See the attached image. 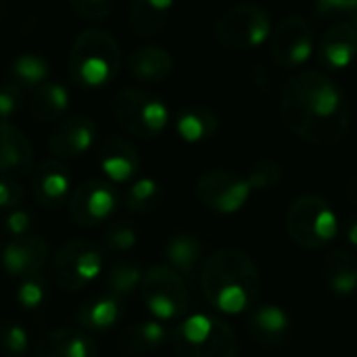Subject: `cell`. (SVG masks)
Segmentation results:
<instances>
[{"instance_id": "obj_31", "label": "cell", "mask_w": 357, "mask_h": 357, "mask_svg": "<svg viewBox=\"0 0 357 357\" xmlns=\"http://www.w3.org/2000/svg\"><path fill=\"white\" fill-rule=\"evenodd\" d=\"M163 197L161 184L153 178H138L130 184L123 197V205L134 213H146L153 211Z\"/></svg>"}, {"instance_id": "obj_42", "label": "cell", "mask_w": 357, "mask_h": 357, "mask_svg": "<svg viewBox=\"0 0 357 357\" xmlns=\"http://www.w3.org/2000/svg\"><path fill=\"white\" fill-rule=\"evenodd\" d=\"M347 197H349L354 203H357V174L349 180V184H347Z\"/></svg>"}, {"instance_id": "obj_32", "label": "cell", "mask_w": 357, "mask_h": 357, "mask_svg": "<svg viewBox=\"0 0 357 357\" xmlns=\"http://www.w3.org/2000/svg\"><path fill=\"white\" fill-rule=\"evenodd\" d=\"M31 347L29 333L23 324L15 320H4L0 324V356L25 357Z\"/></svg>"}, {"instance_id": "obj_27", "label": "cell", "mask_w": 357, "mask_h": 357, "mask_svg": "<svg viewBox=\"0 0 357 357\" xmlns=\"http://www.w3.org/2000/svg\"><path fill=\"white\" fill-rule=\"evenodd\" d=\"M29 109L31 115L42 123L56 121L69 109V90L59 82H44L31 92Z\"/></svg>"}, {"instance_id": "obj_12", "label": "cell", "mask_w": 357, "mask_h": 357, "mask_svg": "<svg viewBox=\"0 0 357 357\" xmlns=\"http://www.w3.org/2000/svg\"><path fill=\"white\" fill-rule=\"evenodd\" d=\"M314 50V31L305 17L291 15L282 19L270 38V52L272 59L284 67L293 69L303 65Z\"/></svg>"}, {"instance_id": "obj_40", "label": "cell", "mask_w": 357, "mask_h": 357, "mask_svg": "<svg viewBox=\"0 0 357 357\" xmlns=\"http://www.w3.org/2000/svg\"><path fill=\"white\" fill-rule=\"evenodd\" d=\"M31 230H33V215L27 209L17 207V209L6 213V218H4V232L10 238L27 236V234H31Z\"/></svg>"}, {"instance_id": "obj_23", "label": "cell", "mask_w": 357, "mask_h": 357, "mask_svg": "<svg viewBox=\"0 0 357 357\" xmlns=\"http://www.w3.org/2000/svg\"><path fill=\"white\" fill-rule=\"evenodd\" d=\"M218 128H220V117L215 115V111L203 105H190L182 109L176 117V132L188 144H197L213 138Z\"/></svg>"}, {"instance_id": "obj_39", "label": "cell", "mask_w": 357, "mask_h": 357, "mask_svg": "<svg viewBox=\"0 0 357 357\" xmlns=\"http://www.w3.org/2000/svg\"><path fill=\"white\" fill-rule=\"evenodd\" d=\"M25 190L13 176H0V211H13L23 203Z\"/></svg>"}, {"instance_id": "obj_11", "label": "cell", "mask_w": 357, "mask_h": 357, "mask_svg": "<svg viewBox=\"0 0 357 357\" xmlns=\"http://www.w3.org/2000/svg\"><path fill=\"white\" fill-rule=\"evenodd\" d=\"M119 205V195L109 180H86L69 199V215L73 224L84 228H96L109 222Z\"/></svg>"}, {"instance_id": "obj_38", "label": "cell", "mask_w": 357, "mask_h": 357, "mask_svg": "<svg viewBox=\"0 0 357 357\" xmlns=\"http://www.w3.org/2000/svg\"><path fill=\"white\" fill-rule=\"evenodd\" d=\"M75 15L88 21H105L113 10V0H69Z\"/></svg>"}, {"instance_id": "obj_6", "label": "cell", "mask_w": 357, "mask_h": 357, "mask_svg": "<svg viewBox=\"0 0 357 357\" xmlns=\"http://www.w3.org/2000/svg\"><path fill=\"white\" fill-rule=\"evenodd\" d=\"M111 111L126 132L142 140L159 136L169 121L165 102L142 88H121L111 102Z\"/></svg>"}, {"instance_id": "obj_25", "label": "cell", "mask_w": 357, "mask_h": 357, "mask_svg": "<svg viewBox=\"0 0 357 357\" xmlns=\"http://www.w3.org/2000/svg\"><path fill=\"white\" fill-rule=\"evenodd\" d=\"M167 339H169V331L165 322H159L153 318V320H142V322L128 326L121 333L119 345L132 356H142V354L157 351L159 347L167 343Z\"/></svg>"}, {"instance_id": "obj_2", "label": "cell", "mask_w": 357, "mask_h": 357, "mask_svg": "<svg viewBox=\"0 0 357 357\" xmlns=\"http://www.w3.org/2000/svg\"><path fill=\"white\" fill-rule=\"evenodd\" d=\"M201 289L207 303L226 316L251 312L261 291L259 268L241 249H218L201 268Z\"/></svg>"}, {"instance_id": "obj_5", "label": "cell", "mask_w": 357, "mask_h": 357, "mask_svg": "<svg viewBox=\"0 0 357 357\" xmlns=\"http://www.w3.org/2000/svg\"><path fill=\"white\" fill-rule=\"evenodd\" d=\"M284 226L291 243L305 251L324 249L341 232V224L335 209L326 199L318 195L297 197L287 209Z\"/></svg>"}, {"instance_id": "obj_22", "label": "cell", "mask_w": 357, "mask_h": 357, "mask_svg": "<svg viewBox=\"0 0 357 357\" xmlns=\"http://www.w3.org/2000/svg\"><path fill=\"white\" fill-rule=\"evenodd\" d=\"M121 314H123L121 299L105 293L88 299L77 310V324L86 333H105L111 331L121 320Z\"/></svg>"}, {"instance_id": "obj_17", "label": "cell", "mask_w": 357, "mask_h": 357, "mask_svg": "<svg viewBox=\"0 0 357 357\" xmlns=\"http://www.w3.org/2000/svg\"><path fill=\"white\" fill-rule=\"evenodd\" d=\"M33 146L13 123L0 121V176H27L33 169Z\"/></svg>"}, {"instance_id": "obj_10", "label": "cell", "mask_w": 357, "mask_h": 357, "mask_svg": "<svg viewBox=\"0 0 357 357\" xmlns=\"http://www.w3.org/2000/svg\"><path fill=\"white\" fill-rule=\"evenodd\" d=\"M251 192L253 190L247 178H241L236 172L230 169H209L195 184L197 199L209 211L222 215L238 213L247 205Z\"/></svg>"}, {"instance_id": "obj_35", "label": "cell", "mask_w": 357, "mask_h": 357, "mask_svg": "<svg viewBox=\"0 0 357 357\" xmlns=\"http://www.w3.org/2000/svg\"><path fill=\"white\" fill-rule=\"evenodd\" d=\"M282 180V167L274 159H259L251 165L247 174V182L251 190H268L278 186Z\"/></svg>"}, {"instance_id": "obj_19", "label": "cell", "mask_w": 357, "mask_h": 357, "mask_svg": "<svg viewBox=\"0 0 357 357\" xmlns=\"http://www.w3.org/2000/svg\"><path fill=\"white\" fill-rule=\"evenodd\" d=\"M247 328L255 343L264 347H278L291 335V316L280 305H255L249 314Z\"/></svg>"}, {"instance_id": "obj_3", "label": "cell", "mask_w": 357, "mask_h": 357, "mask_svg": "<svg viewBox=\"0 0 357 357\" xmlns=\"http://www.w3.org/2000/svg\"><path fill=\"white\" fill-rule=\"evenodd\" d=\"M121 69V48L113 33L105 29L82 31L69 50L71 79L84 88L111 84Z\"/></svg>"}, {"instance_id": "obj_24", "label": "cell", "mask_w": 357, "mask_h": 357, "mask_svg": "<svg viewBox=\"0 0 357 357\" xmlns=\"http://www.w3.org/2000/svg\"><path fill=\"white\" fill-rule=\"evenodd\" d=\"M324 282L337 297L357 291V257L347 249H337L324 259Z\"/></svg>"}, {"instance_id": "obj_14", "label": "cell", "mask_w": 357, "mask_h": 357, "mask_svg": "<svg viewBox=\"0 0 357 357\" xmlns=\"http://www.w3.org/2000/svg\"><path fill=\"white\" fill-rule=\"evenodd\" d=\"M96 136L98 130L90 117L71 115L54 128V132L48 138V149L61 161L77 159L94 146Z\"/></svg>"}, {"instance_id": "obj_16", "label": "cell", "mask_w": 357, "mask_h": 357, "mask_svg": "<svg viewBox=\"0 0 357 357\" xmlns=\"http://www.w3.org/2000/svg\"><path fill=\"white\" fill-rule=\"evenodd\" d=\"M98 165L111 184L132 182L140 169L136 146L123 136H107L98 149Z\"/></svg>"}, {"instance_id": "obj_7", "label": "cell", "mask_w": 357, "mask_h": 357, "mask_svg": "<svg viewBox=\"0 0 357 357\" xmlns=\"http://www.w3.org/2000/svg\"><path fill=\"white\" fill-rule=\"evenodd\" d=\"M140 297L149 314L159 322H169L186 316L190 307V293L182 274L167 264L151 266L140 284Z\"/></svg>"}, {"instance_id": "obj_29", "label": "cell", "mask_w": 357, "mask_h": 357, "mask_svg": "<svg viewBox=\"0 0 357 357\" xmlns=\"http://www.w3.org/2000/svg\"><path fill=\"white\" fill-rule=\"evenodd\" d=\"M142 278H144V270L136 259L119 257L107 268L105 287H107L109 295L123 301V299L132 297L136 291H140Z\"/></svg>"}, {"instance_id": "obj_43", "label": "cell", "mask_w": 357, "mask_h": 357, "mask_svg": "<svg viewBox=\"0 0 357 357\" xmlns=\"http://www.w3.org/2000/svg\"><path fill=\"white\" fill-rule=\"evenodd\" d=\"M0 10H2V2H0Z\"/></svg>"}, {"instance_id": "obj_8", "label": "cell", "mask_w": 357, "mask_h": 357, "mask_svg": "<svg viewBox=\"0 0 357 357\" xmlns=\"http://www.w3.org/2000/svg\"><path fill=\"white\" fill-rule=\"evenodd\" d=\"M102 251L86 238L65 243L52 257V276L59 289L67 293H75L92 284L102 274Z\"/></svg>"}, {"instance_id": "obj_34", "label": "cell", "mask_w": 357, "mask_h": 357, "mask_svg": "<svg viewBox=\"0 0 357 357\" xmlns=\"http://www.w3.org/2000/svg\"><path fill=\"white\" fill-rule=\"evenodd\" d=\"M46 287H44V278L38 276H29L19 280L17 291H15V299L17 303L25 310V312H36L46 303Z\"/></svg>"}, {"instance_id": "obj_1", "label": "cell", "mask_w": 357, "mask_h": 357, "mask_svg": "<svg viewBox=\"0 0 357 357\" xmlns=\"http://www.w3.org/2000/svg\"><path fill=\"white\" fill-rule=\"evenodd\" d=\"M280 117L291 134L314 146L341 142L351 123V107L343 88L322 71L293 75L280 92Z\"/></svg>"}, {"instance_id": "obj_36", "label": "cell", "mask_w": 357, "mask_h": 357, "mask_svg": "<svg viewBox=\"0 0 357 357\" xmlns=\"http://www.w3.org/2000/svg\"><path fill=\"white\" fill-rule=\"evenodd\" d=\"M316 15L333 23L357 19V0H316Z\"/></svg>"}, {"instance_id": "obj_37", "label": "cell", "mask_w": 357, "mask_h": 357, "mask_svg": "<svg viewBox=\"0 0 357 357\" xmlns=\"http://www.w3.org/2000/svg\"><path fill=\"white\" fill-rule=\"evenodd\" d=\"M25 102V90L17 86L15 82H4L0 86V119L8 121L13 119Z\"/></svg>"}, {"instance_id": "obj_45", "label": "cell", "mask_w": 357, "mask_h": 357, "mask_svg": "<svg viewBox=\"0 0 357 357\" xmlns=\"http://www.w3.org/2000/svg\"><path fill=\"white\" fill-rule=\"evenodd\" d=\"M0 251H2V247H0Z\"/></svg>"}, {"instance_id": "obj_21", "label": "cell", "mask_w": 357, "mask_h": 357, "mask_svg": "<svg viewBox=\"0 0 357 357\" xmlns=\"http://www.w3.org/2000/svg\"><path fill=\"white\" fill-rule=\"evenodd\" d=\"M126 67L132 73V77H136L138 82L157 84V82L167 79L169 73L174 71V56L163 46L146 44V46L136 48L128 56Z\"/></svg>"}, {"instance_id": "obj_30", "label": "cell", "mask_w": 357, "mask_h": 357, "mask_svg": "<svg viewBox=\"0 0 357 357\" xmlns=\"http://www.w3.org/2000/svg\"><path fill=\"white\" fill-rule=\"evenodd\" d=\"M8 75H10V82H15L23 90H36L38 86L48 82L50 63L36 52H23L13 59L8 67Z\"/></svg>"}, {"instance_id": "obj_28", "label": "cell", "mask_w": 357, "mask_h": 357, "mask_svg": "<svg viewBox=\"0 0 357 357\" xmlns=\"http://www.w3.org/2000/svg\"><path fill=\"white\" fill-rule=\"evenodd\" d=\"M163 255L169 268H174L182 276H190L203 259V243L192 234L180 232L165 243Z\"/></svg>"}, {"instance_id": "obj_15", "label": "cell", "mask_w": 357, "mask_h": 357, "mask_svg": "<svg viewBox=\"0 0 357 357\" xmlns=\"http://www.w3.org/2000/svg\"><path fill=\"white\" fill-rule=\"evenodd\" d=\"M31 192L40 207L59 209L71 192V174L61 159L42 161L31 176Z\"/></svg>"}, {"instance_id": "obj_33", "label": "cell", "mask_w": 357, "mask_h": 357, "mask_svg": "<svg viewBox=\"0 0 357 357\" xmlns=\"http://www.w3.org/2000/svg\"><path fill=\"white\" fill-rule=\"evenodd\" d=\"M138 245V230L130 222H111L102 232V249L109 253H128Z\"/></svg>"}, {"instance_id": "obj_4", "label": "cell", "mask_w": 357, "mask_h": 357, "mask_svg": "<svg viewBox=\"0 0 357 357\" xmlns=\"http://www.w3.org/2000/svg\"><path fill=\"white\" fill-rule=\"evenodd\" d=\"M178 357H236L238 339L234 328L211 314L186 316L172 333Z\"/></svg>"}, {"instance_id": "obj_26", "label": "cell", "mask_w": 357, "mask_h": 357, "mask_svg": "<svg viewBox=\"0 0 357 357\" xmlns=\"http://www.w3.org/2000/svg\"><path fill=\"white\" fill-rule=\"evenodd\" d=\"M174 0H130V25L140 36H157L169 21Z\"/></svg>"}, {"instance_id": "obj_18", "label": "cell", "mask_w": 357, "mask_h": 357, "mask_svg": "<svg viewBox=\"0 0 357 357\" xmlns=\"http://www.w3.org/2000/svg\"><path fill=\"white\" fill-rule=\"evenodd\" d=\"M318 56L324 67L328 69H345L349 67L357 56V27L351 21H339L333 23L320 44H318Z\"/></svg>"}, {"instance_id": "obj_44", "label": "cell", "mask_w": 357, "mask_h": 357, "mask_svg": "<svg viewBox=\"0 0 357 357\" xmlns=\"http://www.w3.org/2000/svg\"><path fill=\"white\" fill-rule=\"evenodd\" d=\"M356 27H357V19H356Z\"/></svg>"}, {"instance_id": "obj_20", "label": "cell", "mask_w": 357, "mask_h": 357, "mask_svg": "<svg viewBox=\"0 0 357 357\" xmlns=\"http://www.w3.org/2000/svg\"><path fill=\"white\" fill-rule=\"evenodd\" d=\"M36 357H98L96 341L82 328H56L36 341Z\"/></svg>"}, {"instance_id": "obj_9", "label": "cell", "mask_w": 357, "mask_h": 357, "mask_svg": "<svg viewBox=\"0 0 357 357\" xmlns=\"http://www.w3.org/2000/svg\"><path fill=\"white\" fill-rule=\"evenodd\" d=\"M272 36V19L259 4H236L215 21V38L232 50H249Z\"/></svg>"}, {"instance_id": "obj_13", "label": "cell", "mask_w": 357, "mask_h": 357, "mask_svg": "<svg viewBox=\"0 0 357 357\" xmlns=\"http://www.w3.org/2000/svg\"><path fill=\"white\" fill-rule=\"evenodd\" d=\"M50 247L44 236L27 234L21 238H10L0 251V266L6 276L15 280H23L29 276L42 274L44 266L48 264Z\"/></svg>"}, {"instance_id": "obj_41", "label": "cell", "mask_w": 357, "mask_h": 357, "mask_svg": "<svg viewBox=\"0 0 357 357\" xmlns=\"http://www.w3.org/2000/svg\"><path fill=\"white\" fill-rule=\"evenodd\" d=\"M345 234H347V241L357 247V218H354L349 224H347V228H345Z\"/></svg>"}]
</instances>
